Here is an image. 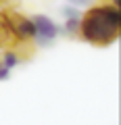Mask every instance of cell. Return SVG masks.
Listing matches in <instances>:
<instances>
[{
  "label": "cell",
  "instance_id": "cell-1",
  "mask_svg": "<svg viewBox=\"0 0 121 125\" xmlns=\"http://www.w3.org/2000/svg\"><path fill=\"white\" fill-rule=\"evenodd\" d=\"M121 29V13L117 6L98 4L92 6L86 15H81L79 33L86 42L96 46H107L119 38Z\"/></svg>",
  "mask_w": 121,
  "mask_h": 125
},
{
  "label": "cell",
  "instance_id": "cell-2",
  "mask_svg": "<svg viewBox=\"0 0 121 125\" xmlns=\"http://www.w3.org/2000/svg\"><path fill=\"white\" fill-rule=\"evenodd\" d=\"M2 21L9 23V27L13 29L17 42H29L33 40V25L29 17H23L19 13H13V10H6L2 13Z\"/></svg>",
  "mask_w": 121,
  "mask_h": 125
},
{
  "label": "cell",
  "instance_id": "cell-3",
  "mask_svg": "<svg viewBox=\"0 0 121 125\" xmlns=\"http://www.w3.org/2000/svg\"><path fill=\"white\" fill-rule=\"evenodd\" d=\"M32 25H33V40L42 46H48L54 38L58 36V27L46 15H36L32 17Z\"/></svg>",
  "mask_w": 121,
  "mask_h": 125
},
{
  "label": "cell",
  "instance_id": "cell-4",
  "mask_svg": "<svg viewBox=\"0 0 121 125\" xmlns=\"http://www.w3.org/2000/svg\"><path fill=\"white\" fill-rule=\"evenodd\" d=\"M15 44H19V42H17V38H15L13 29L9 27V23H6V21L0 19V46L11 48V46H15Z\"/></svg>",
  "mask_w": 121,
  "mask_h": 125
},
{
  "label": "cell",
  "instance_id": "cell-5",
  "mask_svg": "<svg viewBox=\"0 0 121 125\" xmlns=\"http://www.w3.org/2000/svg\"><path fill=\"white\" fill-rule=\"evenodd\" d=\"M19 61H21V58H19V54L15 52V50H6L4 58H2V67H6L11 71L13 67H17V65H19Z\"/></svg>",
  "mask_w": 121,
  "mask_h": 125
},
{
  "label": "cell",
  "instance_id": "cell-6",
  "mask_svg": "<svg viewBox=\"0 0 121 125\" xmlns=\"http://www.w3.org/2000/svg\"><path fill=\"white\" fill-rule=\"evenodd\" d=\"M9 75H11V71L6 67H2V65H0V79H9Z\"/></svg>",
  "mask_w": 121,
  "mask_h": 125
},
{
  "label": "cell",
  "instance_id": "cell-7",
  "mask_svg": "<svg viewBox=\"0 0 121 125\" xmlns=\"http://www.w3.org/2000/svg\"><path fill=\"white\" fill-rule=\"evenodd\" d=\"M69 2H73V4H79V6H84V4H90V0H69Z\"/></svg>",
  "mask_w": 121,
  "mask_h": 125
}]
</instances>
